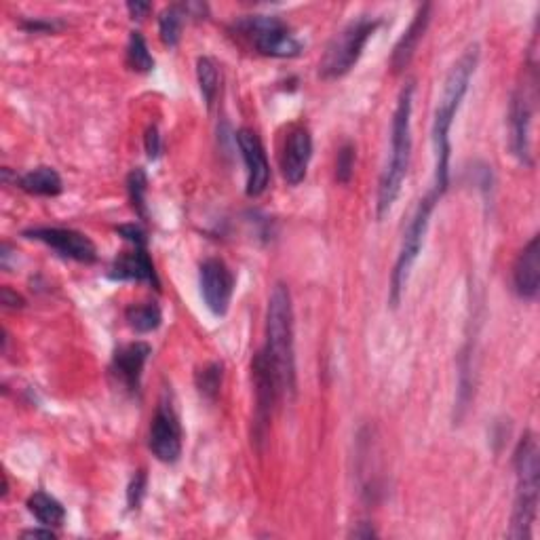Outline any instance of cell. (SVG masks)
I'll return each mask as SVG.
<instances>
[{
    "instance_id": "1",
    "label": "cell",
    "mask_w": 540,
    "mask_h": 540,
    "mask_svg": "<svg viewBox=\"0 0 540 540\" xmlns=\"http://www.w3.org/2000/svg\"><path fill=\"white\" fill-rule=\"evenodd\" d=\"M479 64V47L471 45L465 53L458 57V62L450 68L439 104L433 117V150H435V182L433 192L439 197L446 195L450 186V159H452V142L450 131L454 125L456 114L462 106V100L469 91L471 79Z\"/></svg>"
},
{
    "instance_id": "2",
    "label": "cell",
    "mask_w": 540,
    "mask_h": 540,
    "mask_svg": "<svg viewBox=\"0 0 540 540\" xmlns=\"http://www.w3.org/2000/svg\"><path fill=\"white\" fill-rule=\"evenodd\" d=\"M273 363L281 395L296 393V346H294V306L285 283H277L268 298L266 346L262 349Z\"/></svg>"
},
{
    "instance_id": "3",
    "label": "cell",
    "mask_w": 540,
    "mask_h": 540,
    "mask_svg": "<svg viewBox=\"0 0 540 540\" xmlns=\"http://www.w3.org/2000/svg\"><path fill=\"white\" fill-rule=\"evenodd\" d=\"M412 108H414V83H405L399 93L397 108L391 123V157L382 171L378 184V218H384L401 195V188L410 171L412 159Z\"/></svg>"
},
{
    "instance_id": "4",
    "label": "cell",
    "mask_w": 540,
    "mask_h": 540,
    "mask_svg": "<svg viewBox=\"0 0 540 540\" xmlns=\"http://www.w3.org/2000/svg\"><path fill=\"white\" fill-rule=\"evenodd\" d=\"M513 467L517 477L515 505L511 513V530L509 538L528 540L532 536V528L536 522L538 511V490H540V462H538V441L532 431L524 433L519 439Z\"/></svg>"
},
{
    "instance_id": "5",
    "label": "cell",
    "mask_w": 540,
    "mask_h": 540,
    "mask_svg": "<svg viewBox=\"0 0 540 540\" xmlns=\"http://www.w3.org/2000/svg\"><path fill=\"white\" fill-rule=\"evenodd\" d=\"M380 26V19L372 17H357L351 24H346L327 45L321 64H319V76L323 81H336L342 79L344 74H349L359 57L363 55L365 45Z\"/></svg>"
},
{
    "instance_id": "6",
    "label": "cell",
    "mask_w": 540,
    "mask_h": 540,
    "mask_svg": "<svg viewBox=\"0 0 540 540\" xmlns=\"http://www.w3.org/2000/svg\"><path fill=\"white\" fill-rule=\"evenodd\" d=\"M439 199L441 197L435 195L433 190L429 192L427 197L420 199L408 228H405L399 254H397V260H395L393 275H391V294H389L391 306H399V302H401L403 287L408 285L412 268H414V264H416L420 252H422L424 237H427L431 216H433V211H435Z\"/></svg>"
},
{
    "instance_id": "7",
    "label": "cell",
    "mask_w": 540,
    "mask_h": 540,
    "mask_svg": "<svg viewBox=\"0 0 540 540\" xmlns=\"http://www.w3.org/2000/svg\"><path fill=\"white\" fill-rule=\"evenodd\" d=\"M235 30L247 38L252 47L266 57L289 60L302 53V43L294 30L275 15H247L235 24Z\"/></svg>"
},
{
    "instance_id": "8",
    "label": "cell",
    "mask_w": 540,
    "mask_h": 540,
    "mask_svg": "<svg viewBox=\"0 0 540 540\" xmlns=\"http://www.w3.org/2000/svg\"><path fill=\"white\" fill-rule=\"evenodd\" d=\"M536 102V74L530 68V74H524V85H517L509 106V142L511 152L522 165H532V148H530V129L534 117Z\"/></svg>"
},
{
    "instance_id": "9",
    "label": "cell",
    "mask_w": 540,
    "mask_h": 540,
    "mask_svg": "<svg viewBox=\"0 0 540 540\" xmlns=\"http://www.w3.org/2000/svg\"><path fill=\"white\" fill-rule=\"evenodd\" d=\"M182 424L180 416L173 408V403L167 399H161L157 405V412L150 422L148 433V448L161 462L173 465L182 456Z\"/></svg>"
},
{
    "instance_id": "10",
    "label": "cell",
    "mask_w": 540,
    "mask_h": 540,
    "mask_svg": "<svg viewBox=\"0 0 540 540\" xmlns=\"http://www.w3.org/2000/svg\"><path fill=\"white\" fill-rule=\"evenodd\" d=\"M24 237L45 243L57 256H62L66 260H74L81 264H93L98 260V247H95V243L87 235L79 233V230L41 226L24 230Z\"/></svg>"
},
{
    "instance_id": "11",
    "label": "cell",
    "mask_w": 540,
    "mask_h": 540,
    "mask_svg": "<svg viewBox=\"0 0 540 540\" xmlns=\"http://www.w3.org/2000/svg\"><path fill=\"white\" fill-rule=\"evenodd\" d=\"M199 287L207 311L214 317H224L235 294L233 270L220 258H207L199 268Z\"/></svg>"
},
{
    "instance_id": "12",
    "label": "cell",
    "mask_w": 540,
    "mask_h": 540,
    "mask_svg": "<svg viewBox=\"0 0 540 540\" xmlns=\"http://www.w3.org/2000/svg\"><path fill=\"white\" fill-rule=\"evenodd\" d=\"M311 159H313V135L304 125H294L285 135V142L279 154L281 173L289 186H298L304 182Z\"/></svg>"
},
{
    "instance_id": "13",
    "label": "cell",
    "mask_w": 540,
    "mask_h": 540,
    "mask_svg": "<svg viewBox=\"0 0 540 540\" xmlns=\"http://www.w3.org/2000/svg\"><path fill=\"white\" fill-rule=\"evenodd\" d=\"M237 146L241 150V157L247 169V197H260L266 192L270 184V165L266 159V150L252 129H239L237 131Z\"/></svg>"
},
{
    "instance_id": "14",
    "label": "cell",
    "mask_w": 540,
    "mask_h": 540,
    "mask_svg": "<svg viewBox=\"0 0 540 540\" xmlns=\"http://www.w3.org/2000/svg\"><path fill=\"white\" fill-rule=\"evenodd\" d=\"M150 355H152V346L148 342H131V344L121 346V349L114 353L112 363H110V372L123 384V389L127 393L135 395L140 391L142 372Z\"/></svg>"
},
{
    "instance_id": "15",
    "label": "cell",
    "mask_w": 540,
    "mask_h": 540,
    "mask_svg": "<svg viewBox=\"0 0 540 540\" xmlns=\"http://www.w3.org/2000/svg\"><path fill=\"white\" fill-rule=\"evenodd\" d=\"M513 289L522 300H536L540 289V241L532 237L513 264Z\"/></svg>"
},
{
    "instance_id": "16",
    "label": "cell",
    "mask_w": 540,
    "mask_h": 540,
    "mask_svg": "<svg viewBox=\"0 0 540 540\" xmlns=\"http://www.w3.org/2000/svg\"><path fill=\"white\" fill-rule=\"evenodd\" d=\"M131 252H125L114 260L110 268V279L114 281H135V283H148L159 289L157 270L148 254V245H131Z\"/></svg>"
},
{
    "instance_id": "17",
    "label": "cell",
    "mask_w": 540,
    "mask_h": 540,
    "mask_svg": "<svg viewBox=\"0 0 540 540\" xmlns=\"http://www.w3.org/2000/svg\"><path fill=\"white\" fill-rule=\"evenodd\" d=\"M431 5H422L418 7L412 24L408 26V30L403 32V36L399 38V43L395 45V51H393V57H391V68L393 72H401L403 68H408V64L412 62V57L422 41L424 32H427L429 28V22H431Z\"/></svg>"
},
{
    "instance_id": "18",
    "label": "cell",
    "mask_w": 540,
    "mask_h": 540,
    "mask_svg": "<svg viewBox=\"0 0 540 540\" xmlns=\"http://www.w3.org/2000/svg\"><path fill=\"white\" fill-rule=\"evenodd\" d=\"M19 188L32 197H57L64 190V182L53 167H36L17 178Z\"/></svg>"
},
{
    "instance_id": "19",
    "label": "cell",
    "mask_w": 540,
    "mask_h": 540,
    "mask_svg": "<svg viewBox=\"0 0 540 540\" xmlns=\"http://www.w3.org/2000/svg\"><path fill=\"white\" fill-rule=\"evenodd\" d=\"M26 507L38 519V524L45 526V528H60L66 519L64 505L47 492H34L28 498Z\"/></svg>"
},
{
    "instance_id": "20",
    "label": "cell",
    "mask_w": 540,
    "mask_h": 540,
    "mask_svg": "<svg viewBox=\"0 0 540 540\" xmlns=\"http://www.w3.org/2000/svg\"><path fill=\"white\" fill-rule=\"evenodd\" d=\"M125 319L131 330H135L138 334H150L154 330H159L163 313L157 302H142V304L127 306Z\"/></svg>"
},
{
    "instance_id": "21",
    "label": "cell",
    "mask_w": 540,
    "mask_h": 540,
    "mask_svg": "<svg viewBox=\"0 0 540 540\" xmlns=\"http://www.w3.org/2000/svg\"><path fill=\"white\" fill-rule=\"evenodd\" d=\"M186 17L188 15L184 11V5H171V7L163 9V13L159 15V34H161V41L165 47H169V49L178 47Z\"/></svg>"
},
{
    "instance_id": "22",
    "label": "cell",
    "mask_w": 540,
    "mask_h": 540,
    "mask_svg": "<svg viewBox=\"0 0 540 540\" xmlns=\"http://www.w3.org/2000/svg\"><path fill=\"white\" fill-rule=\"evenodd\" d=\"M197 81L205 104L211 108L220 93V70L211 57H199L197 60Z\"/></svg>"
},
{
    "instance_id": "23",
    "label": "cell",
    "mask_w": 540,
    "mask_h": 540,
    "mask_svg": "<svg viewBox=\"0 0 540 540\" xmlns=\"http://www.w3.org/2000/svg\"><path fill=\"white\" fill-rule=\"evenodd\" d=\"M127 66L135 72L148 74L154 70V57L148 51L146 38L140 32H131L129 34V43H127Z\"/></svg>"
},
{
    "instance_id": "24",
    "label": "cell",
    "mask_w": 540,
    "mask_h": 540,
    "mask_svg": "<svg viewBox=\"0 0 540 540\" xmlns=\"http://www.w3.org/2000/svg\"><path fill=\"white\" fill-rule=\"evenodd\" d=\"M127 192H129V201L135 214H138L142 220H148V209H146L148 176L142 167L133 169L127 176Z\"/></svg>"
},
{
    "instance_id": "25",
    "label": "cell",
    "mask_w": 540,
    "mask_h": 540,
    "mask_svg": "<svg viewBox=\"0 0 540 540\" xmlns=\"http://www.w3.org/2000/svg\"><path fill=\"white\" fill-rule=\"evenodd\" d=\"M197 389L203 397L214 401L218 397L220 384H222V363H209L205 368H201L195 376Z\"/></svg>"
},
{
    "instance_id": "26",
    "label": "cell",
    "mask_w": 540,
    "mask_h": 540,
    "mask_svg": "<svg viewBox=\"0 0 540 540\" xmlns=\"http://www.w3.org/2000/svg\"><path fill=\"white\" fill-rule=\"evenodd\" d=\"M355 173V146L351 142H346L336 157V180L340 184H349L353 180Z\"/></svg>"
},
{
    "instance_id": "27",
    "label": "cell",
    "mask_w": 540,
    "mask_h": 540,
    "mask_svg": "<svg viewBox=\"0 0 540 540\" xmlns=\"http://www.w3.org/2000/svg\"><path fill=\"white\" fill-rule=\"evenodd\" d=\"M144 496H146V473L144 471H138V473L133 475L131 484L127 488V505H129V509L131 511L140 509Z\"/></svg>"
},
{
    "instance_id": "28",
    "label": "cell",
    "mask_w": 540,
    "mask_h": 540,
    "mask_svg": "<svg viewBox=\"0 0 540 540\" xmlns=\"http://www.w3.org/2000/svg\"><path fill=\"white\" fill-rule=\"evenodd\" d=\"M117 233L131 245H148V237L146 230L140 224H123L117 228Z\"/></svg>"
},
{
    "instance_id": "29",
    "label": "cell",
    "mask_w": 540,
    "mask_h": 540,
    "mask_svg": "<svg viewBox=\"0 0 540 540\" xmlns=\"http://www.w3.org/2000/svg\"><path fill=\"white\" fill-rule=\"evenodd\" d=\"M144 144H146V154H148V159L150 161H157L161 157V135H159V129L157 125H150L146 129V135H144Z\"/></svg>"
},
{
    "instance_id": "30",
    "label": "cell",
    "mask_w": 540,
    "mask_h": 540,
    "mask_svg": "<svg viewBox=\"0 0 540 540\" xmlns=\"http://www.w3.org/2000/svg\"><path fill=\"white\" fill-rule=\"evenodd\" d=\"M26 302L17 292H13L11 287H3V306L5 308H22Z\"/></svg>"
},
{
    "instance_id": "31",
    "label": "cell",
    "mask_w": 540,
    "mask_h": 540,
    "mask_svg": "<svg viewBox=\"0 0 540 540\" xmlns=\"http://www.w3.org/2000/svg\"><path fill=\"white\" fill-rule=\"evenodd\" d=\"M127 11L133 19H144L150 11H152V5L150 3H140V0H131V3H127Z\"/></svg>"
},
{
    "instance_id": "32",
    "label": "cell",
    "mask_w": 540,
    "mask_h": 540,
    "mask_svg": "<svg viewBox=\"0 0 540 540\" xmlns=\"http://www.w3.org/2000/svg\"><path fill=\"white\" fill-rule=\"evenodd\" d=\"M24 538H45V540H53L55 538V532L51 528L47 530H41V528H36V530H26L22 532Z\"/></svg>"
},
{
    "instance_id": "33",
    "label": "cell",
    "mask_w": 540,
    "mask_h": 540,
    "mask_svg": "<svg viewBox=\"0 0 540 540\" xmlns=\"http://www.w3.org/2000/svg\"><path fill=\"white\" fill-rule=\"evenodd\" d=\"M351 536H355V538H374L376 530L370 524H359V528L353 530Z\"/></svg>"
}]
</instances>
